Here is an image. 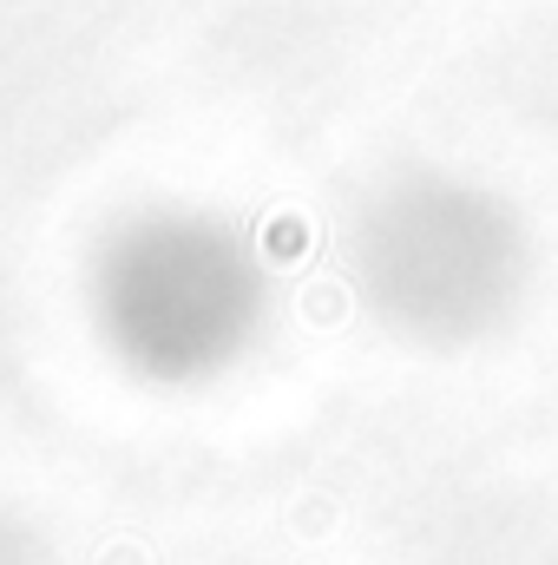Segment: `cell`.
Segmentation results:
<instances>
[{"instance_id":"obj_1","label":"cell","mask_w":558,"mask_h":565,"mask_svg":"<svg viewBox=\"0 0 558 565\" xmlns=\"http://www.w3.org/2000/svg\"><path fill=\"white\" fill-rule=\"evenodd\" d=\"M106 565H151V559H144V546H112Z\"/></svg>"}]
</instances>
